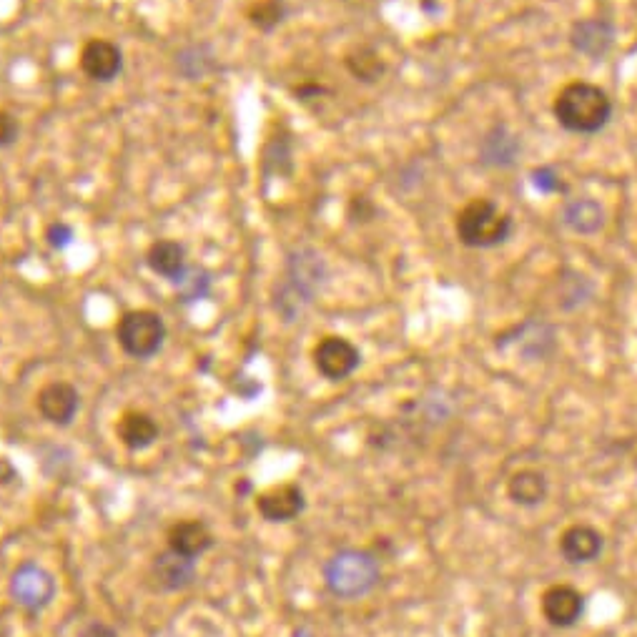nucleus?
<instances>
[{"instance_id":"nucleus-1","label":"nucleus","mask_w":637,"mask_h":637,"mask_svg":"<svg viewBox=\"0 0 637 637\" xmlns=\"http://www.w3.org/2000/svg\"><path fill=\"white\" fill-rule=\"evenodd\" d=\"M327 279V266L322 256L311 249H299L289 256L286 264V279L281 281L276 294V311L284 316V322H294L304 311V306L314 299Z\"/></svg>"},{"instance_id":"nucleus-2","label":"nucleus","mask_w":637,"mask_h":637,"mask_svg":"<svg viewBox=\"0 0 637 637\" xmlns=\"http://www.w3.org/2000/svg\"><path fill=\"white\" fill-rule=\"evenodd\" d=\"M555 116L567 131L597 133L610 121L612 103L607 93L592 83H570L557 96Z\"/></svg>"},{"instance_id":"nucleus-3","label":"nucleus","mask_w":637,"mask_h":637,"mask_svg":"<svg viewBox=\"0 0 637 637\" xmlns=\"http://www.w3.org/2000/svg\"><path fill=\"white\" fill-rule=\"evenodd\" d=\"M382 570L372 552L367 550H342L324 567V582L329 592L342 600H357L369 595L377 587Z\"/></svg>"},{"instance_id":"nucleus-4","label":"nucleus","mask_w":637,"mask_h":637,"mask_svg":"<svg viewBox=\"0 0 637 637\" xmlns=\"http://www.w3.org/2000/svg\"><path fill=\"white\" fill-rule=\"evenodd\" d=\"M512 221L500 206L477 199L464 206L457 216V236L469 249H492L510 239Z\"/></svg>"},{"instance_id":"nucleus-5","label":"nucleus","mask_w":637,"mask_h":637,"mask_svg":"<svg viewBox=\"0 0 637 637\" xmlns=\"http://www.w3.org/2000/svg\"><path fill=\"white\" fill-rule=\"evenodd\" d=\"M118 344L133 359H151L161 352L166 339V324L156 311H128L116 327Z\"/></svg>"},{"instance_id":"nucleus-6","label":"nucleus","mask_w":637,"mask_h":637,"mask_svg":"<svg viewBox=\"0 0 637 637\" xmlns=\"http://www.w3.org/2000/svg\"><path fill=\"white\" fill-rule=\"evenodd\" d=\"M11 595L23 610L38 612L51 605L53 595H56V580L43 567L26 562L13 572Z\"/></svg>"},{"instance_id":"nucleus-7","label":"nucleus","mask_w":637,"mask_h":637,"mask_svg":"<svg viewBox=\"0 0 637 637\" xmlns=\"http://www.w3.org/2000/svg\"><path fill=\"white\" fill-rule=\"evenodd\" d=\"M359 349L354 347L349 339L342 337H327L316 344L314 349V364L319 374L332 382H342L347 379L354 369L359 367Z\"/></svg>"},{"instance_id":"nucleus-8","label":"nucleus","mask_w":637,"mask_h":637,"mask_svg":"<svg viewBox=\"0 0 637 637\" xmlns=\"http://www.w3.org/2000/svg\"><path fill=\"white\" fill-rule=\"evenodd\" d=\"M542 615L552 627H575L585 615V597L570 585H555L542 595Z\"/></svg>"},{"instance_id":"nucleus-9","label":"nucleus","mask_w":637,"mask_h":637,"mask_svg":"<svg viewBox=\"0 0 637 637\" xmlns=\"http://www.w3.org/2000/svg\"><path fill=\"white\" fill-rule=\"evenodd\" d=\"M78 404H81V397H78L76 387H71L66 382L48 384L38 394V412L43 414V419H48L51 424H58V427H68L73 422Z\"/></svg>"},{"instance_id":"nucleus-10","label":"nucleus","mask_w":637,"mask_h":637,"mask_svg":"<svg viewBox=\"0 0 637 637\" xmlns=\"http://www.w3.org/2000/svg\"><path fill=\"white\" fill-rule=\"evenodd\" d=\"M194 562L196 560H189V557L179 555V552L166 550L153 560L151 577L156 580V585L166 592L184 590V587H189L196 577Z\"/></svg>"},{"instance_id":"nucleus-11","label":"nucleus","mask_w":637,"mask_h":637,"mask_svg":"<svg viewBox=\"0 0 637 637\" xmlns=\"http://www.w3.org/2000/svg\"><path fill=\"white\" fill-rule=\"evenodd\" d=\"M81 68L88 78L98 83H111L123 68V56L118 46L108 41H91L81 51Z\"/></svg>"},{"instance_id":"nucleus-12","label":"nucleus","mask_w":637,"mask_h":637,"mask_svg":"<svg viewBox=\"0 0 637 637\" xmlns=\"http://www.w3.org/2000/svg\"><path fill=\"white\" fill-rule=\"evenodd\" d=\"M304 492L296 485H281L274 490L264 492L256 502L259 515L266 522H291L304 512Z\"/></svg>"},{"instance_id":"nucleus-13","label":"nucleus","mask_w":637,"mask_h":637,"mask_svg":"<svg viewBox=\"0 0 637 637\" xmlns=\"http://www.w3.org/2000/svg\"><path fill=\"white\" fill-rule=\"evenodd\" d=\"M602 535L590 525H572L562 532L560 552L570 565H587L595 562L602 552Z\"/></svg>"},{"instance_id":"nucleus-14","label":"nucleus","mask_w":637,"mask_h":637,"mask_svg":"<svg viewBox=\"0 0 637 637\" xmlns=\"http://www.w3.org/2000/svg\"><path fill=\"white\" fill-rule=\"evenodd\" d=\"M615 31L602 18H590V21H580L572 28V46L575 51L585 53L590 58H602L612 46Z\"/></svg>"},{"instance_id":"nucleus-15","label":"nucleus","mask_w":637,"mask_h":637,"mask_svg":"<svg viewBox=\"0 0 637 637\" xmlns=\"http://www.w3.org/2000/svg\"><path fill=\"white\" fill-rule=\"evenodd\" d=\"M547 492H550V482L542 472L537 469H520L510 477L507 482V495L515 505L520 507H537L547 500Z\"/></svg>"},{"instance_id":"nucleus-16","label":"nucleus","mask_w":637,"mask_h":637,"mask_svg":"<svg viewBox=\"0 0 637 637\" xmlns=\"http://www.w3.org/2000/svg\"><path fill=\"white\" fill-rule=\"evenodd\" d=\"M211 545H214V535H211L204 522H181L169 535V550L179 552V555L189 557V560L204 555L206 550H211Z\"/></svg>"},{"instance_id":"nucleus-17","label":"nucleus","mask_w":637,"mask_h":637,"mask_svg":"<svg viewBox=\"0 0 637 637\" xmlns=\"http://www.w3.org/2000/svg\"><path fill=\"white\" fill-rule=\"evenodd\" d=\"M118 439H121L128 449H133V452L151 447L158 439L156 419L148 417L146 412L123 414V419L118 422Z\"/></svg>"},{"instance_id":"nucleus-18","label":"nucleus","mask_w":637,"mask_h":637,"mask_svg":"<svg viewBox=\"0 0 637 637\" xmlns=\"http://www.w3.org/2000/svg\"><path fill=\"white\" fill-rule=\"evenodd\" d=\"M148 266L164 279L176 281L186 271V251L179 241H156L148 249Z\"/></svg>"},{"instance_id":"nucleus-19","label":"nucleus","mask_w":637,"mask_h":637,"mask_svg":"<svg viewBox=\"0 0 637 637\" xmlns=\"http://www.w3.org/2000/svg\"><path fill=\"white\" fill-rule=\"evenodd\" d=\"M565 224L577 234H595L602 226V209L592 199H575L565 206Z\"/></svg>"},{"instance_id":"nucleus-20","label":"nucleus","mask_w":637,"mask_h":637,"mask_svg":"<svg viewBox=\"0 0 637 637\" xmlns=\"http://www.w3.org/2000/svg\"><path fill=\"white\" fill-rule=\"evenodd\" d=\"M517 141L515 136L505 131V128H495L485 141V161L495 166H510L517 156Z\"/></svg>"},{"instance_id":"nucleus-21","label":"nucleus","mask_w":637,"mask_h":637,"mask_svg":"<svg viewBox=\"0 0 637 637\" xmlns=\"http://www.w3.org/2000/svg\"><path fill=\"white\" fill-rule=\"evenodd\" d=\"M347 68L357 81H364V83H374L384 73L382 58H379L374 51H369V48H359V51L349 53Z\"/></svg>"},{"instance_id":"nucleus-22","label":"nucleus","mask_w":637,"mask_h":637,"mask_svg":"<svg viewBox=\"0 0 637 637\" xmlns=\"http://www.w3.org/2000/svg\"><path fill=\"white\" fill-rule=\"evenodd\" d=\"M179 284V296L184 301H199L206 299L211 289V276L204 269H196V266H186L184 274L176 279Z\"/></svg>"},{"instance_id":"nucleus-23","label":"nucleus","mask_w":637,"mask_h":637,"mask_svg":"<svg viewBox=\"0 0 637 637\" xmlns=\"http://www.w3.org/2000/svg\"><path fill=\"white\" fill-rule=\"evenodd\" d=\"M249 18L256 28H261V31H271V28L279 26L281 18H284V8H281L279 0H261V3H256V6L251 8Z\"/></svg>"},{"instance_id":"nucleus-24","label":"nucleus","mask_w":637,"mask_h":637,"mask_svg":"<svg viewBox=\"0 0 637 637\" xmlns=\"http://www.w3.org/2000/svg\"><path fill=\"white\" fill-rule=\"evenodd\" d=\"M211 56H204V48L194 46L179 53V68L186 78H201L206 71H211Z\"/></svg>"},{"instance_id":"nucleus-25","label":"nucleus","mask_w":637,"mask_h":637,"mask_svg":"<svg viewBox=\"0 0 637 637\" xmlns=\"http://www.w3.org/2000/svg\"><path fill=\"white\" fill-rule=\"evenodd\" d=\"M46 239L53 249H66V246L73 241V229L68 224H63V221H56V224L48 226Z\"/></svg>"},{"instance_id":"nucleus-26","label":"nucleus","mask_w":637,"mask_h":637,"mask_svg":"<svg viewBox=\"0 0 637 637\" xmlns=\"http://www.w3.org/2000/svg\"><path fill=\"white\" fill-rule=\"evenodd\" d=\"M18 121L8 111H0V148H8L16 143L18 138Z\"/></svg>"},{"instance_id":"nucleus-27","label":"nucleus","mask_w":637,"mask_h":637,"mask_svg":"<svg viewBox=\"0 0 637 637\" xmlns=\"http://www.w3.org/2000/svg\"><path fill=\"white\" fill-rule=\"evenodd\" d=\"M532 181H535L537 189L545 191V194H552V191L562 189L560 179H557V174L552 169H537L535 174H532Z\"/></svg>"},{"instance_id":"nucleus-28","label":"nucleus","mask_w":637,"mask_h":637,"mask_svg":"<svg viewBox=\"0 0 637 637\" xmlns=\"http://www.w3.org/2000/svg\"><path fill=\"white\" fill-rule=\"evenodd\" d=\"M81 637H118L116 630H111L108 625H103V622H93V625H88L86 630L81 632Z\"/></svg>"}]
</instances>
